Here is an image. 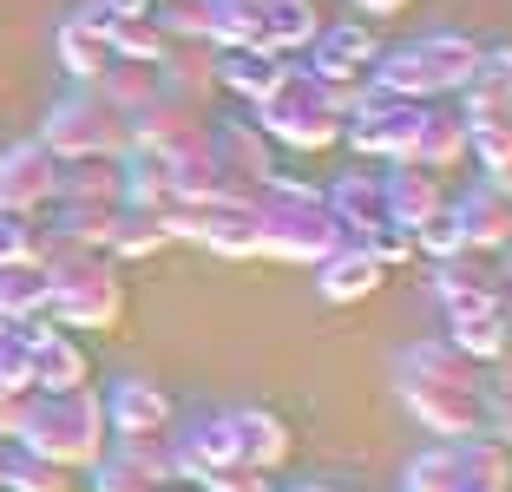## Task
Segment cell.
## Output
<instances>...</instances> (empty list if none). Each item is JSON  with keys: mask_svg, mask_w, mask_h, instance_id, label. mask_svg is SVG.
<instances>
[{"mask_svg": "<svg viewBox=\"0 0 512 492\" xmlns=\"http://www.w3.org/2000/svg\"><path fill=\"white\" fill-rule=\"evenodd\" d=\"M407 407L434 433H447V440L480 433L486 407H480V374H473V361L453 342H421L407 355Z\"/></svg>", "mask_w": 512, "mask_h": 492, "instance_id": "obj_1", "label": "cell"}, {"mask_svg": "<svg viewBox=\"0 0 512 492\" xmlns=\"http://www.w3.org/2000/svg\"><path fill=\"white\" fill-rule=\"evenodd\" d=\"M106 401H92L86 388H66V394H40L27 401V420H20V440L27 453L40 460H60V466H92L106 453Z\"/></svg>", "mask_w": 512, "mask_h": 492, "instance_id": "obj_2", "label": "cell"}, {"mask_svg": "<svg viewBox=\"0 0 512 492\" xmlns=\"http://www.w3.org/2000/svg\"><path fill=\"white\" fill-rule=\"evenodd\" d=\"M342 243L322 191H302V184H270V204L256 210V250L289 256V263H322V256Z\"/></svg>", "mask_w": 512, "mask_h": 492, "instance_id": "obj_3", "label": "cell"}, {"mask_svg": "<svg viewBox=\"0 0 512 492\" xmlns=\"http://www.w3.org/2000/svg\"><path fill=\"white\" fill-rule=\"evenodd\" d=\"M512 486V453L493 433H467V440H440L434 453L407 466L401 492H506Z\"/></svg>", "mask_w": 512, "mask_h": 492, "instance_id": "obj_4", "label": "cell"}, {"mask_svg": "<svg viewBox=\"0 0 512 492\" xmlns=\"http://www.w3.org/2000/svg\"><path fill=\"white\" fill-rule=\"evenodd\" d=\"M46 309H60V322H73V328H112L125 309V289L112 276V263L60 243V263L46 269Z\"/></svg>", "mask_w": 512, "mask_h": 492, "instance_id": "obj_5", "label": "cell"}, {"mask_svg": "<svg viewBox=\"0 0 512 492\" xmlns=\"http://www.w3.org/2000/svg\"><path fill=\"white\" fill-rule=\"evenodd\" d=\"M473 60H480V46H473V40L434 33V40H414V46H401V53H388L375 86L394 92V99H434V92L467 86Z\"/></svg>", "mask_w": 512, "mask_h": 492, "instance_id": "obj_6", "label": "cell"}, {"mask_svg": "<svg viewBox=\"0 0 512 492\" xmlns=\"http://www.w3.org/2000/svg\"><path fill=\"white\" fill-rule=\"evenodd\" d=\"M125 138H132L125 132V112L106 105L99 92H73L53 112V125H46V151L53 158H119Z\"/></svg>", "mask_w": 512, "mask_h": 492, "instance_id": "obj_7", "label": "cell"}, {"mask_svg": "<svg viewBox=\"0 0 512 492\" xmlns=\"http://www.w3.org/2000/svg\"><path fill=\"white\" fill-rule=\"evenodd\" d=\"M453 224L467 237V250H512V191L506 184H473L460 204H453Z\"/></svg>", "mask_w": 512, "mask_h": 492, "instance_id": "obj_8", "label": "cell"}, {"mask_svg": "<svg viewBox=\"0 0 512 492\" xmlns=\"http://www.w3.org/2000/svg\"><path fill=\"white\" fill-rule=\"evenodd\" d=\"M224 427H230V440H237V460H250L256 473H276V466L289 460V427L270 407H230Z\"/></svg>", "mask_w": 512, "mask_h": 492, "instance_id": "obj_9", "label": "cell"}, {"mask_svg": "<svg viewBox=\"0 0 512 492\" xmlns=\"http://www.w3.org/2000/svg\"><path fill=\"white\" fill-rule=\"evenodd\" d=\"M53 191H60V164H53V151L20 145L14 158L0 164V204H7V210H33V204H46Z\"/></svg>", "mask_w": 512, "mask_h": 492, "instance_id": "obj_10", "label": "cell"}, {"mask_svg": "<svg viewBox=\"0 0 512 492\" xmlns=\"http://www.w3.org/2000/svg\"><path fill=\"white\" fill-rule=\"evenodd\" d=\"M106 427L119 440H138V433H165L171 427V401L165 388H151V381H119L106 401Z\"/></svg>", "mask_w": 512, "mask_h": 492, "instance_id": "obj_11", "label": "cell"}, {"mask_svg": "<svg viewBox=\"0 0 512 492\" xmlns=\"http://www.w3.org/2000/svg\"><path fill=\"white\" fill-rule=\"evenodd\" d=\"M316 276H322V296L329 302H362V296L381 289V263L362 250V243H335V250L316 263Z\"/></svg>", "mask_w": 512, "mask_h": 492, "instance_id": "obj_12", "label": "cell"}, {"mask_svg": "<svg viewBox=\"0 0 512 492\" xmlns=\"http://www.w3.org/2000/svg\"><path fill=\"white\" fill-rule=\"evenodd\" d=\"M381 197H388V224H407V230H421L427 217L440 210L434 171H427V164H407V158H401L394 178H381Z\"/></svg>", "mask_w": 512, "mask_h": 492, "instance_id": "obj_13", "label": "cell"}, {"mask_svg": "<svg viewBox=\"0 0 512 492\" xmlns=\"http://www.w3.org/2000/svg\"><path fill=\"white\" fill-rule=\"evenodd\" d=\"M368 60H375V33H368V27L316 33V66H309V79H322V86H348Z\"/></svg>", "mask_w": 512, "mask_h": 492, "instance_id": "obj_14", "label": "cell"}, {"mask_svg": "<svg viewBox=\"0 0 512 492\" xmlns=\"http://www.w3.org/2000/svg\"><path fill=\"white\" fill-rule=\"evenodd\" d=\"M27 368H33V381H40L46 394L86 388V348H79L73 335H53V328H40V342L27 348Z\"/></svg>", "mask_w": 512, "mask_h": 492, "instance_id": "obj_15", "label": "cell"}, {"mask_svg": "<svg viewBox=\"0 0 512 492\" xmlns=\"http://www.w3.org/2000/svg\"><path fill=\"white\" fill-rule=\"evenodd\" d=\"M467 158V119H447V112H421L414 125V145H407V164H427V171H460Z\"/></svg>", "mask_w": 512, "mask_h": 492, "instance_id": "obj_16", "label": "cell"}, {"mask_svg": "<svg viewBox=\"0 0 512 492\" xmlns=\"http://www.w3.org/2000/svg\"><path fill=\"white\" fill-rule=\"evenodd\" d=\"M263 7V53H296V46H309L322 33V14H316V0H256Z\"/></svg>", "mask_w": 512, "mask_h": 492, "instance_id": "obj_17", "label": "cell"}, {"mask_svg": "<svg viewBox=\"0 0 512 492\" xmlns=\"http://www.w3.org/2000/svg\"><path fill=\"white\" fill-rule=\"evenodd\" d=\"M217 73H224V86H230V92H250V99L263 105V99H270V92L289 79V66L276 60V53H263V46H224Z\"/></svg>", "mask_w": 512, "mask_h": 492, "instance_id": "obj_18", "label": "cell"}, {"mask_svg": "<svg viewBox=\"0 0 512 492\" xmlns=\"http://www.w3.org/2000/svg\"><path fill=\"white\" fill-rule=\"evenodd\" d=\"M467 105H473V112H512V46H493V53L473 60Z\"/></svg>", "mask_w": 512, "mask_h": 492, "instance_id": "obj_19", "label": "cell"}, {"mask_svg": "<svg viewBox=\"0 0 512 492\" xmlns=\"http://www.w3.org/2000/svg\"><path fill=\"white\" fill-rule=\"evenodd\" d=\"M7 492H79V486H73V466L40 460V453H14L7 460Z\"/></svg>", "mask_w": 512, "mask_h": 492, "instance_id": "obj_20", "label": "cell"}, {"mask_svg": "<svg viewBox=\"0 0 512 492\" xmlns=\"http://www.w3.org/2000/svg\"><path fill=\"white\" fill-rule=\"evenodd\" d=\"M0 309L7 315H40L46 309V269H33V263L0 269Z\"/></svg>", "mask_w": 512, "mask_h": 492, "instance_id": "obj_21", "label": "cell"}, {"mask_svg": "<svg viewBox=\"0 0 512 492\" xmlns=\"http://www.w3.org/2000/svg\"><path fill=\"white\" fill-rule=\"evenodd\" d=\"M92 492H158V479L119 447V453H99L92 460Z\"/></svg>", "mask_w": 512, "mask_h": 492, "instance_id": "obj_22", "label": "cell"}, {"mask_svg": "<svg viewBox=\"0 0 512 492\" xmlns=\"http://www.w3.org/2000/svg\"><path fill=\"white\" fill-rule=\"evenodd\" d=\"M60 60L73 66L79 79H99V73H106V66H112V46L99 40V33H92V27H79V20H73V27L60 33Z\"/></svg>", "mask_w": 512, "mask_h": 492, "instance_id": "obj_23", "label": "cell"}, {"mask_svg": "<svg viewBox=\"0 0 512 492\" xmlns=\"http://www.w3.org/2000/svg\"><path fill=\"white\" fill-rule=\"evenodd\" d=\"M191 486L197 492H270V473H256L250 460H224V466H204Z\"/></svg>", "mask_w": 512, "mask_h": 492, "instance_id": "obj_24", "label": "cell"}, {"mask_svg": "<svg viewBox=\"0 0 512 492\" xmlns=\"http://www.w3.org/2000/svg\"><path fill=\"white\" fill-rule=\"evenodd\" d=\"M368 14H394V7H407V0H362Z\"/></svg>", "mask_w": 512, "mask_h": 492, "instance_id": "obj_25", "label": "cell"}, {"mask_svg": "<svg viewBox=\"0 0 512 492\" xmlns=\"http://www.w3.org/2000/svg\"><path fill=\"white\" fill-rule=\"evenodd\" d=\"M158 492H191V479H171V486H158Z\"/></svg>", "mask_w": 512, "mask_h": 492, "instance_id": "obj_26", "label": "cell"}, {"mask_svg": "<svg viewBox=\"0 0 512 492\" xmlns=\"http://www.w3.org/2000/svg\"><path fill=\"white\" fill-rule=\"evenodd\" d=\"M296 492H342V486H296Z\"/></svg>", "mask_w": 512, "mask_h": 492, "instance_id": "obj_27", "label": "cell"}, {"mask_svg": "<svg viewBox=\"0 0 512 492\" xmlns=\"http://www.w3.org/2000/svg\"><path fill=\"white\" fill-rule=\"evenodd\" d=\"M0 492H7V453H0Z\"/></svg>", "mask_w": 512, "mask_h": 492, "instance_id": "obj_28", "label": "cell"}]
</instances>
